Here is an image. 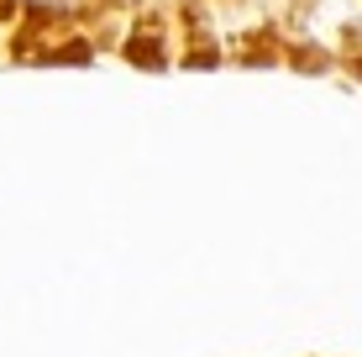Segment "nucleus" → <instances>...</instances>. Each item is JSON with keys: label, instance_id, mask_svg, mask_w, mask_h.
I'll return each instance as SVG.
<instances>
[]
</instances>
